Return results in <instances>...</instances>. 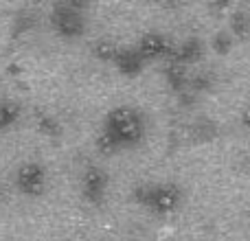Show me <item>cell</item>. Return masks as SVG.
<instances>
[{"mask_svg": "<svg viewBox=\"0 0 250 241\" xmlns=\"http://www.w3.org/2000/svg\"><path fill=\"white\" fill-rule=\"evenodd\" d=\"M104 129L119 142V147L138 145L145 136V120L141 112L132 105H114L108 112L104 123Z\"/></svg>", "mask_w": 250, "mask_h": 241, "instance_id": "6da1fadb", "label": "cell"}, {"mask_svg": "<svg viewBox=\"0 0 250 241\" xmlns=\"http://www.w3.org/2000/svg\"><path fill=\"white\" fill-rule=\"evenodd\" d=\"M134 200L147 206L158 215L173 213L182 204V189L176 182H158V184H143L134 191Z\"/></svg>", "mask_w": 250, "mask_h": 241, "instance_id": "7a4b0ae2", "label": "cell"}, {"mask_svg": "<svg viewBox=\"0 0 250 241\" xmlns=\"http://www.w3.org/2000/svg\"><path fill=\"white\" fill-rule=\"evenodd\" d=\"M53 24L64 38H77L83 33L86 18L82 13V7L75 2H62L53 11Z\"/></svg>", "mask_w": 250, "mask_h": 241, "instance_id": "3957f363", "label": "cell"}, {"mask_svg": "<svg viewBox=\"0 0 250 241\" xmlns=\"http://www.w3.org/2000/svg\"><path fill=\"white\" fill-rule=\"evenodd\" d=\"M105 189H108V173L97 164L86 167L82 173V193L90 204H101L105 198Z\"/></svg>", "mask_w": 250, "mask_h": 241, "instance_id": "277c9868", "label": "cell"}, {"mask_svg": "<svg viewBox=\"0 0 250 241\" xmlns=\"http://www.w3.org/2000/svg\"><path fill=\"white\" fill-rule=\"evenodd\" d=\"M134 48H136V53L141 55L143 61L158 60V57H163L165 53H169V42L163 33H158V31H147L145 35H141V40H138V44Z\"/></svg>", "mask_w": 250, "mask_h": 241, "instance_id": "5b68a950", "label": "cell"}, {"mask_svg": "<svg viewBox=\"0 0 250 241\" xmlns=\"http://www.w3.org/2000/svg\"><path fill=\"white\" fill-rule=\"evenodd\" d=\"M112 64L117 66L123 75H138L141 68L145 66V61L141 60V55L136 53V48H121L119 46V53L112 60Z\"/></svg>", "mask_w": 250, "mask_h": 241, "instance_id": "8992f818", "label": "cell"}, {"mask_svg": "<svg viewBox=\"0 0 250 241\" xmlns=\"http://www.w3.org/2000/svg\"><path fill=\"white\" fill-rule=\"evenodd\" d=\"M20 184L29 193H40L44 186V171L38 164H26L20 171Z\"/></svg>", "mask_w": 250, "mask_h": 241, "instance_id": "52a82bcc", "label": "cell"}, {"mask_svg": "<svg viewBox=\"0 0 250 241\" xmlns=\"http://www.w3.org/2000/svg\"><path fill=\"white\" fill-rule=\"evenodd\" d=\"M200 53H202V46H200V42L195 38H189L185 40V42L180 44V46L173 51V57H176L180 64H189V61H195L200 57Z\"/></svg>", "mask_w": 250, "mask_h": 241, "instance_id": "ba28073f", "label": "cell"}, {"mask_svg": "<svg viewBox=\"0 0 250 241\" xmlns=\"http://www.w3.org/2000/svg\"><path fill=\"white\" fill-rule=\"evenodd\" d=\"M92 53L104 61H112L119 53V46L114 42H110V40H99V42L92 46Z\"/></svg>", "mask_w": 250, "mask_h": 241, "instance_id": "9c48e42d", "label": "cell"}, {"mask_svg": "<svg viewBox=\"0 0 250 241\" xmlns=\"http://www.w3.org/2000/svg\"><path fill=\"white\" fill-rule=\"evenodd\" d=\"M95 145H97V149H99L101 154H114V151L121 149V147H119V142L114 141V138L110 136V134L105 132V129H101V134L97 136Z\"/></svg>", "mask_w": 250, "mask_h": 241, "instance_id": "30bf717a", "label": "cell"}, {"mask_svg": "<svg viewBox=\"0 0 250 241\" xmlns=\"http://www.w3.org/2000/svg\"><path fill=\"white\" fill-rule=\"evenodd\" d=\"M233 31L237 35H242V38L250 35V16L248 13H237V16L233 18Z\"/></svg>", "mask_w": 250, "mask_h": 241, "instance_id": "8fae6325", "label": "cell"}, {"mask_svg": "<svg viewBox=\"0 0 250 241\" xmlns=\"http://www.w3.org/2000/svg\"><path fill=\"white\" fill-rule=\"evenodd\" d=\"M230 42H233V38H230L229 33H217L215 40H213V46H215V51L226 53L230 48Z\"/></svg>", "mask_w": 250, "mask_h": 241, "instance_id": "7c38bea8", "label": "cell"}, {"mask_svg": "<svg viewBox=\"0 0 250 241\" xmlns=\"http://www.w3.org/2000/svg\"><path fill=\"white\" fill-rule=\"evenodd\" d=\"M242 125L250 132V105H246V108H244V112H242Z\"/></svg>", "mask_w": 250, "mask_h": 241, "instance_id": "4fadbf2b", "label": "cell"}]
</instances>
